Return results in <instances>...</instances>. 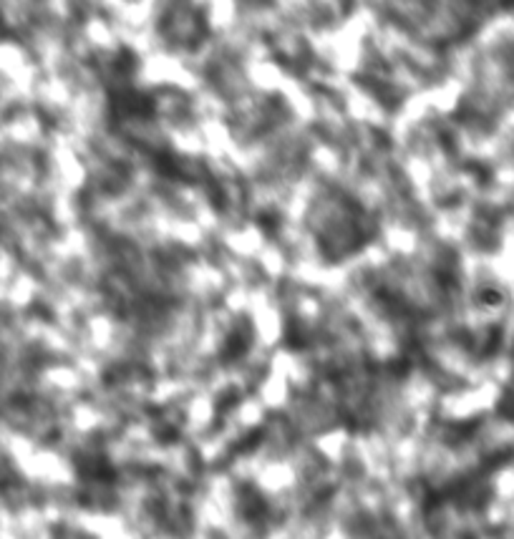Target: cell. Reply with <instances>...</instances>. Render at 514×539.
Returning a JSON list of instances; mask_svg holds the SVG:
<instances>
[{"instance_id":"6da1fadb","label":"cell","mask_w":514,"mask_h":539,"mask_svg":"<svg viewBox=\"0 0 514 539\" xmlns=\"http://www.w3.org/2000/svg\"><path fill=\"white\" fill-rule=\"evenodd\" d=\"M477 303L481 310H502L504 308V293L499 287H481L477 293Z\"/></svg>"}]
</instances>
